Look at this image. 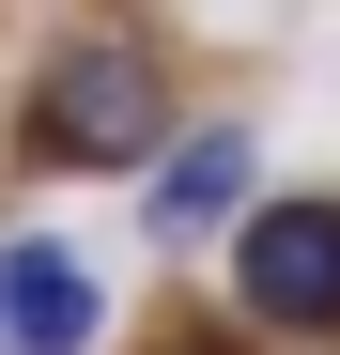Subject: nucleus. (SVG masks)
<instances>
[{"label":"nucleus","mask_w":340,"mask_h":355,"mask_svg":"<svg viewBox=\"0 0 340 355\" xmlns=\"http://www.w3.org/2000/svg\"><path fill=\"white\" fill-rule=\"evenodd\" d=\"M248 186H263V139L232 124V108H186V139L139 170V232H155V248H201V232L248 216Z\"/></svg>","instance_id":"nucleus-3"},{"label":"nucleus","mask_w":340,"mask_h":355,"mask_svg":"<svg viewBox=\"0 0 340 355\" xmlns=\"http://www.w3.org/2000/svg\"><path fill=\"white\" fill-rule=\"evenodd\" d=\"M186 139V78H170V46L139 16H108V31H46V62L16 93V155L31 170H93V186H139V170Z\"/></svg>","instance_id":"nucleus-1"},{"label":"nucleus","mask_w":340,"mask_h":355,"mask_svg":"<svg viewBox=\"0 0 340 355\" xmlns=\"http://www.w3.org/2000/svg\"><path fill=\"white\" fill-rule=\"evenodd\" d=\"M108 340V278L62 232H0V355H93Z\"/></svg>","instance_id":"nucleus-4"},{"label":"nucleus","mask_w":340,"mask_h":355,"mask_svg":"<svg viewBox=\"0 0 340 355\" xmlns=\"http://www.w3.org/2000/svg\"><path fill=\"white\" fill-rule=\"evenodd\" d=\"M155 355H232V340H216V324H186V340H155Z\"/></svg>","instance_id":"nucleus-5"},{"label":"nucleus","mask_w":340,"mask_h":355,"mask_svg":"<svg viewBox=\"0 0 340 355\" xmlns=\"http://www.w3.org/2000/svg\"><path fill=\"white\" fill-rule=\"evenodd\" d=\"M232 309L263 340H340V201H248L232 216Z\"/></svg>","instance_id":"nucleus-2"}]
</instances>
